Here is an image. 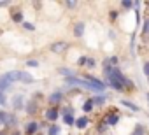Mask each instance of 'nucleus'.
Instances as JSON below:
<instances>
[{
	"label": "nucleus",
	"instance_id": "f257e3e1",
	"mask_svg": "<svg viewBox=\"0 0 149 135\" xmlns=\"http://www.w3.org/2000/svg\"><path fill=\"white\" fill-rule=\"evenodd\" d=\"M104 83L107 86H111L112 90L119 91V93H126V91H133L135 84L132 79H128L119 67H112L109 63L104 61Z\"/></svg>",
	"mask_w": 149,
	"mask_h": 135
},
{
	"label": "nucleus",
	"instance_id": "f03ea898",
	"mask_svg": "<svg viewBox=\"0 0 149 135\" xmlns=\"http://www.w3.org/2000/svg\"><path fill=\"white\" fill-rule=\"evenodd\" d=\"M83 79H86V81L95 88V91H97V93H104V91H105V88H107V84H105L104 81H100L98 77H95V76H91V74H84V76H83Z\"/></svg>",
	"mask_w": 149,
	"mask_h": 135
},
{
	"label": "nucleus",
	"instance_id": "7ed1b4c3",
	"mask_svg": "<svg viewBox=\"0 0 149 135\" xmlns=\"http://www.w3.org/2000/svg\"><path fill=\"white\" fill-rule=\"evenodd\" d=\"M42 126H49V125H44V123H39V121L32 119V121H28V123L23 125V133L25 135H35L37 132H40Z\"/></svg>",
	"mask_w": 149,
	"mask_h": 135
},
{
	"label": "nucleus",
	"instance_id": "20e7f679",
	"mask_svg": "<svg viewBox=\"0 0 149 135\" xmlns=\"http://www.w3.org/2000/svg\"><path fill=\"white\" fill-rule=\"evenodd\" d=\"M67 49H68V42H67V40H54V42L49 44V51H51L53 54H58V56L65 54Z\"/></svg>",
	"mask_w": 149,
	"mask_h": 135
},
{
	"label": "nucleus",
	"instance_id": "39448f33",
	"mask_svg": "<svg viewBox=\"0 0 149 135\" xmlns=\"http://www.w3.org/2000/svg\"><path fill=\"white\" fill-rule=\"evenodd\" d=\"M63 100H65V93H63L61 90L51 91V93L47 95V104H49V107H56V105H60Z\"/></svg>",
	"mask_w": 149,
	"mask_h": 135
},
{
	"label": "nucleus",
	"instance_id": "423d86ee",
	"mask_svg": "<svg viewBox=\"0 0 149 135\" xmlns=\"http://www.w3.org/2000/svg\"><path fill=\"white\" fill-rule=\"evenodd\" d=\"M11 105H13V109H14L16 112H19V111H25V105H26L25 95H21V93H16V95L11 98Z\"/></svg>",
	"mask_w": 149,
	"mask_h": 135
},
{
	"label": "nucleus",
	"instance_id": "0eeeda50",
	"mask_svg": "<svg viewBox=\"0 0 149 135\" xmlns=\"http://www.w3.org/2000/svg\"><path fill=\"white\" fill-rule=\"evenodd\" d=\"M119 119H121V114H119L116 109H111V111L105 114V118H104V123H105L107 126H116V125L119 123Z\"/></svg>",
	"mask_w": 149,
	"mask_h": 135
},
{
	"label": "nucleus",
	"instance_id": "6e6552de",
	"mask_svg": "<svg viewBox=\"0 0 149 135\" xmlns=\"http://www.w3.org/2000/svg\"><path fill=\"white\" fill-rule=\"evenodd\" d=\"M25 112H26L28 116H37V114L40 112V102H37V100H33V98L26 100V105H25Z\"/></svg>",
	"mask_w": 149,
	"mask_h": 135
},
{
	"label": "nucleus",
	"instance_id": "1a4fd4ad",
	"mask_svg": "<svg viewBox=\"0 0 149 135\" xmlns=\"http://www.w3.org/2000/svg\"><path fill=\"white\" fill-rule=\"evenodd\" d=\"M44 118L47 123H56V119L60 118V109L58 107H47L44 112Z\"/></svg>",
	"mask_w": 149,
	"mask_h": 135
},
{
	"label": "nucleus",
	"instance_id": "9d476101",
	"mask_svg": "<svg viewBox=\"0 0 149 135\" xmlns=\"http://www.w3.org/2000/svg\"><path fill=\"white\" fill-rule=\"evenodd\" d=\"M90 118L84 114V116H79V118H76V125H74V126H76L77 130H86L88 126H90Z\"/></svg>",
	"mask_w": 149,
	"mask_h": 135
},
{
	"label": "nucleus",
	"instance_id": "9b49d317",
	"mask_svg": "<svg viewBox=\"0 0 149 135\" xmlns=\"http://www.w3.org/2000/svg\"><path fill=\"white\" fill-rule=\"evenodd\" d=\"M91 98H93L95 107H102V105H105V104H107L109 95H105V93H98V95H95V97H91Z\"/></svg>",
	"mask_w": 149,
	"mask_h": 135
},
{
	"label": "nucleus",
	"instance_id": "f8f14e48",
	"mask_svg": "<svg viewBox=\"0 0 149 135\" xmlns=\"http://www.w3.org/2000/svg\"><path fill=\"white\" fill-rule=\"evenodd\" d=\"M11 88H13V83L2 74V76H0V91H2V93H7Z\"/></svg>",
	"mask_w": 149,
	"mask_h": 135
},
{
	"label": "nucleus",
	"instance_id": "ddd939ff",
	"mask_svg": "<svg viewBox=\"0 0 149 135\" xmlns=\"http://www.w3.org/2000/svg\"><path fill=\"white\" fill-rule=\"evenodd\" d=\"M84 30H86V25H84V21H77L76 25H74V37H83L84 35Z\"/></svg>",
	"mask_w": 149,
	"mask_h": 135
},
{
	"label": "nucleus",
	"instance_id": "4468645a",
	"mask_svg": "<svg viewBox=\"0 0 149 135\" xmlns=\"http://www.w3.org/2000/svg\"><path fill=\"white\" fill-rule=\"evenodd\" d=\"M19 83H21V84H33V83H35V77H33L30 72L21 70V79H19Z\"/></svg>",
	"mask_w": 149,
	"mask_h": 135
},
{
	"label": "nucleus",
	"instance_id": "2eb2a0df",
	"mask_svg": "<svg viewBox=\"0 0 149 135\" xmlns=\"http://www.w3.org/2000/svg\"><path fill=\"white\" fill-rule=\"evenodd\" d=\"M11 19L14 21V23H23L25 21V14H23V11H19V9H14L13 13H11Z\"/></svg>",
	"mask_w": 149,
	"mask_h": 135
},
{
	"label": "nucleus",
	"instance_id": "dca6fc26",
	"mask_svg": "<svg viewBox=\"0 0 149 135\" xmlns=\"http://www.w3.org/2000/svg\"><path fill=\"white\" fill-rule=\"evenodd\" d=\"M81 109L84 111V114H90V112H93V109H95V104H93V98H91V97H90V98H86Z\"/></svg>",
	"mask_w": 149,
	"mask_h": 135
},
{
	"label": "nucleus",
	"instance_id": "f3484780",
	"mask_svg": "<svg viewBox=\"0 0 149 135\" xmlns=\"http://www.w3.org/2000/svg\"><path fill=\"white\" fill-rule=\"evenodd\" d=\"M130 135H147V130H146V126H144L142 123H137Z\"/></svg>",
	"mask_w": 149,
	"mask_h": 135
},
{
	"label": "nucleus",
	"instance_id": "a211bd4d",
	"mask_svg": "<svg viewBox=\"0 0 149 135\" xmlns=\"http://www.w3.org/2000/svg\"><path fill=\"white\" fill-rule=\"evenodd\" d=\"M9 116H11V112H9V111H4V109H0V126H7Z\"/></svg>",
	"mask_w": 149,
	"mask_h": 135
},
{
	"label": "nucleus",
	"instance_id": "6ab92c4d",
	"mask_svg": "<svg viewBox=\"0 0 149 135\" xmlns=\"http://www.w3.org/2000/svg\"><path fill=\"white\" fill-rule=\"evenodd\" d=\"M58 74H60V76H63V79H67V77H72V76H76V74H74V72L68 69V67H58Z\"/></svg>",
	"mask_w": 149,
	"mask_h": 135
},
{
	"label": "nucleus",
	"instance_id": "aec40b11",
	"mask_svg": "<svg viewBox=\"0 0 149 135\" xmlns=\"http://www.w3.org/2000/svg\"><path fill=\"white\" fill-rule=\"evenodd\" d=\"M61 133V128H60V125H56V123H51L49 126H47V135H60Z\"/></svg>",
	"mask_w": 149,
	"mask_h": 135
},
{
	"label": "nucleus",
	"instance_id": "412c9836",
	"mask_svg": "<svg viewBox=\"0 0 149 135\" xmlns=\"http://www.w3.org/2000/svg\"><path fill=\"white\" fill-rule=\"evenodd\" d=\"M61 118H63V123L67 126H74V125H76V116H74V114H63Z\"/></svg>",
	"mask_w": 149,
	"mask_h": 135
},
{
	"label": "nucleus",
	"instance_id": "4be33fe9",
	"mask_svg": "<svg viewBox=\"0 0 149 135\" xmlns=\"http://www.w3.org/2000/svg\"><path fill=\"white\" fill-rule=\"evenodd\" d=\"M121 105H125V107H128V109H132V111H135V112H140V107H139L137 104L130 102V100H121Z\"/></svg>",
	"mask_w": 149,
	"mask_h": 135
},
{
	"label": "nucleus",
	"instance_id": "5701e85b",
	"mask_svg": "<svg viewBox=\"0 0 149 135\" xmlns=\"http://www.w3.org/2000/svg\"><path fill=\"white\" fill-rule=\"evenodd\" d=\"M21 26H23V30H26V32H33V30H35V25H33V23H28V21H23Z\"/></svg>",
	"mask_w": 149,
	"mask_h": 135
},
{
	"label": "nucleus",
	"instance_id": "b1692460",
	"mask_svg": "<svg viewBox=\"0 0 149 135\" xmlns=\"http://www.w3.org/2000/svg\"><path fill=\"white\" fill-rule=\"evenodd\" d=\"M95 65H97V60L91 58V56H88V58H86V67H84V69H93Z\"/></svg>",
	"mask_w": 149,
	"mask_h": 135
},
{
	"label": "nucleus",
	"instance_id": "393cba45",
	"mask_svg": "<svg viewBox=\"0 0 149 135\" xmlns=\"http://www.w3.org/2000/svg\"><path fill=\"white\" fill-rule=\"evenodd\" d=\"M142 72H144V76H146L147 81H149V60H146V61L142 63Z\"/></svg>",
	"mask_w": 149,
	"mask_h": 135
},
{
	"label": "nucleus",
	"instance_id": "a878e982",
	"mask_svg": "<svg viewBox=\"0 0 149 135\" xmlns=\"http://www.w3.org/2000/svg\"><path fill=\"white\" fill-rule=\"evenodd\" d=\"M142 25H144V26H142V33H144V35H147V33H149V18H146Z\"/></svg>",
	"mask_w": 149,
	"mask_h": 135
},
{
	"label": "nucleus",
	"instance_id": "bb28decb",
	"mask_svg": "<svg viewBox=\"0 0 149 135\" xmlns=\"http://www.w3.org/2000/svg\"><path fill=\"white\" fill-rule=\"evenodd\" d=\"M63 6H65L67 9H77V7H79V2H70V0H68V2H65Z\"/></svg>",
	"mask_w": 149,
	"mask_h": 135
},
{
	"label": "nucleus",
	"instance_id": "cd10ccee",
	"mask_svg": "<svg viewBox=\"0 0 149 135\" xmlns=\"http://www.w3.org/2000/svg\"><path fill=\"white\" fill-rule=\"evenodd\" d=\"M32 98H33V100H37V102H40V100L44 98V93H42V91H33Z\"/></svg>",
	"mask_w": 149,
	"mask_h": 135
},
{
	"label": "nucleus",
	"instance_id": "c85d7f7f",
	"mask_svg": "<svg viewBox=\"0 0 149 135\" xmlns=\"http://www.w3.org/2000/svg\"><path fill=\"white\" fill-rule=\"evenodd\" d=\"M6 105H7V97H6V93L0 91V107H6Z\"/></svg>",
	"mask_w": 149,
	"mask_h": 135
},
{
	"label": "nucleus",
	"instance_id": "c756f323",
	"mask_svg": "<svg viewBox=\"0 0 149 135\" xmlns=\"http://www.w3.org/2000/svg\"><path fill=\"white\" fill-rule=\"evenodd\" d=\"M39 65H40L39 60H26V67H37L39 69Z\"/></svg>",
	"mask_w": 149,
	"mask_h": 135
},
{
	"label": "nucleus",
	"instance_id": "7c9ffc66",
	"mask_svg": "<svg viewBox=\"0 0 149 135\" xmlns=\"http://www.w3.org/2000/svg\"><path fill=\"white\" fill-rule=\"evenodd\" d=\"M86 58H88V56H86V54H83V56L77 60V65H79V67H86Z\"/></svg>",
	"mask_w": 149,
	"mask_h": 135
},
{
	"label": "nucleus",
	"instance_id": "2f4dec72",
	"mask_svg": "<svg viewBox=\"0 0 149 135\" xmlns=\"http://www.w3.org/2000/svg\"><path fill=\"white\" fill-rule=\"evenodd\" d=\"M121 7L123 9H132L133 7V2H121Z\"/></svg>",
	"mask_w": 149,
	"mask_h": 135
},
{
	"label": "nucleus",
	"instance_id": "473e14b6",
	"mask_svg": "<svg viewBox=\"0 0 149 135\" xmlns=\"http://www.w3.org/2000/svg\"><path fill=\"white\" fill-rule=\"evenodd\" d=\"M116 16H118V13L116 11H111V19H116Z\"/></svg>",
	"mask_w": 149,
	"mask_h": 135
},
{
	"label": "nucleus",
	"instance_id": "72a5a7b5",
	"mask_svg": "<svg viewBox=\"0 0 149 135\" xmlns=\"http://www.w3.org/2000/svg\"><path fill=\"white\" fill-rule=\"evenodd\" d=\"M9 6V2H0V7H7Z\"/></svg>",
	"mask_w": 149,
	"mask_h": 135
},
{
	"label": "nucleus",
	"instance_id": "f704fd0d",
	"mask_svg": "<svg viewBox=\"0 0 149 135\" xmlns=\"http://www.w3.org/2000/svg\"><path fill=\"white\" fill-rule=\"evenodd\" d=\"M146 100H147V104H149V93H147V95H146Z\"/></svg>",
	"mask_w": 149,
	"mask_h": 135
}]
</instances>
